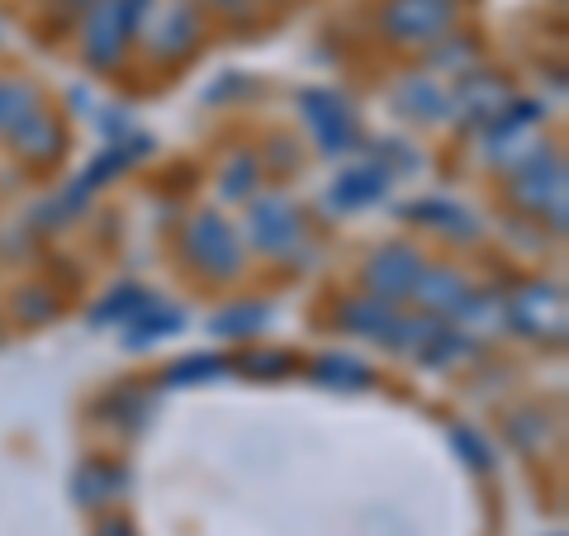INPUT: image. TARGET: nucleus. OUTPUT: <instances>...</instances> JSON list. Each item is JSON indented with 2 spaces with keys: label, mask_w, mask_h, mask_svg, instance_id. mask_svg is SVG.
<instances>
[{
  "label": "nucleus",
  "mask_w": 569,
  "mask_h": 536,
  "mask_svg": "<svg viewBox=\"0 0 569 536\" xmlns=\"http://www.w3.org/2000/svg\"><path fill=\"white\" fill-rule=\"evenodd\" d=\"M512 200L531 214H541V219L560 234L565 228V162H560V152L537 148L527 162L512 167Z\"/></svg>",
  "instance_id": "obj_1"
},
{
  "label": "nucleus",
  "mask_w": 569,
  "mask_h": 536,
  "mask_svg": "<svg viewBox=\"0 0 569 536\" xmlns=\"http://www.w3.org/2000/svg\"><path fill=\"white\" fill-rule=\"evenodd\" d=\"M181 252L194 271H204L213 280H233L242 271V238L219 214H194L181 234Z\"/></svg>",
  "instance_id": "obj_2"
},
{
  "label": "nucleus",
  "mask_w": 569,
  "mask_h": 536,
  "mask_svg": "<svg viewBox=\"0 0 569 536\" xmlns=\"http://www.w3.org/2000/svg\"><path fill=\"white\" fill-rule=\"evenodd\" d=\"M456 24V0H385L380 29L399 43H432Z\"/></svg>",
  "instance_id": "obj_3"
},
{
  "label": "nucleus",
  "mask_w": 569,
  "mask_h": 536,
  "mask_svg": "<svg viewBox=\"0 0 569 536\" xmlns=\"http://www.w3.org/2000/svg\"><path fill=\"white\" fill-rule=\"evenodd\" d=\"M86 62L96 71H110L123 62V52L133 43V29L123 20V0H96L91 10H86Z\"/></svg>",
  "instance_id": "obj_4"
},
{
  "label": "nucleus",
  "mask_w": 569,
  "mask_h": 536,
  "mask_svg": "<svg viewBox=\"0 0 569 536\" xmlns=\"http://www.w3.org/2000/svg\"><path fill=\"white\" fill-rule=\"evenodd\" d=\"M247 238L261 252H290V247L305 238V219H299V209L284 200V195H257L252 209H247Z\"/></svg>",
  "instance_id": "obj_5"
},
{
  "label": "nucleus",
  "mask_w": 569,
  "mask_h": 536,
  "mask_svg": "<svg viewBox=\"0 0 569 536\" xmlns=\"http://www.w3.org/2000/svg\"><path fill=\"white\" fill-rule=\"evenodd\" d=\"M418 276H422V257H418V247H408V242H389L366 261V290L385 304H399L413 295Z\"/></svg>",
  "instance_id": "obj_6"
},
{
  "label": "nucleus",
  "mask_w": 569,
  "mask_h": 536,
  "mask_svg": "<svg viewBox=\"0 0 569 536\" xmlns=\"http://www.w3.org/2000/svg\"><path fill=\"white\" fill-rule=\"evenodd\" d=\"M508 328H518L527 337H556L560 343V332H565V299L556 285H522L518 295L508 299Z\"/></svg>",
  "instance_id": "obj_7"
},
{
  "label": "nucleus",
  "mask_w": 569,
  "mask_h": 536,
  "mask_svg": "<svg viewBox=\"0 0 569 536\" xmlns=\"http://www.w3.org/2000/svg\"><path fill=\"white\" fill-rule=\"evenodd\" d=\"M142 29H148L152 58H186L200 39V10H194V0H167L162 10L142 20Z\"/></svg>",
  "instance_id": "obj_8"
},
{
  "label": "nucleus",
  "mask_w": 569,
  "mask_h": 536,
  "mask_svg": "<svg viewBox=\"0 0 569 536\" xmlns=\"http://www.w3.org/2000/svg\"><path fill=\"white\" fill-rule=\"evenodd\" d=\"M305 115H309L313 133H318V148H323V152L351 148L356 123H351V115H347V105L337 100L332 91H309V96H305Z\"/></svg>",
  "instance_id": "obj_9"
},
{
  "label": "nucleus",
  "mask_w": 569,
  "mask_h": 536,
  "mask_svg": "<svg viewBox=\"0 0 569 536\" xmlns=\"http://www.w3.org/2000/svg\"><path fill=\"white\" fill-rule=\"evenodd\" d=\"M10 142H14V152H20L24 162L43 167V162H52V157L62 152V123L52 119V115H43V110H39V115H33V119H29L24 129L14 133Z\"/></svg>",
  "instance_id": "obj_10"
},
{
  "label": "nucleus",
  "mask_w": 569,
  "mask_h": 536,
  "mask_svg": "<svg viewBox=\"0 0 569 536\" xmlns=\"http://www.w3.org/2000/svg\"><path fill=\"white\" fill-rule=\"evenodd\" d=\"M39 110H43V100L29 81H20V77L0 81V138H14Z\"/></svg>",
  "instance_id": "obj_11"
},
{
  "label": "nucleus",
  "mask_w": 569,
  "mask_h": 536,
  "mask_svg": "<svg viewBox=\"0 0 569 536\" xmlns=\"http://www.w3.org/2000/svg\"><path fill=\"white\" fill-rule=\"evenodd\" d=\"M456 105H460L466 115H475V123H493V119L512 105V96H508V86H503V81H493V77H466V86H460Z\"/></svg>",
  "instance_id": "obj_12"
},
{
  "label": "nucleus",
  "mask_w": 569,
  "mask_h": 536,
  "mask_svg": "<svg viewBox=\"0 0 569 536\" xmlns=\"http://www.w3.org/2000/svg\"><path fill=\"white\" fill-rule=\"evenodd\" d=\"M395 105L403 115H413V119H422V123H432V119H441L451 110V96L441 91L437 81H422V77H408L399 91H395Z\"/></svg>",
  "instance_id": "obj_13"
},
{
  "label": "nucleus",
  "mask_w": 569,
  "mask_h": 536,
  "mask_svg": "<svg viewBox=\"0 0 569 536\" xmlns=\"http://www.w3.org/2000/svg\"><path fill=\"white\" fill-rule=\"evenodd\" d=\"M389 186V171L380 162H366V167H351L342 181L332 186V205L337 209H356V205H370L376 195Z\"/></svg>",
  "instance_id": "obj_14"
},
{
  "label": "nucleus",
  "mask_w": 569,
  "mask_h": 536,
  "mask_svg": "<svg viewBox=\"0 0 569 536\" xmlns=\"http://www.w3.org/2000/svg\"><path fill=\"white\" fill-rule=\"evenodd\" d=\"M408 219H427L432 228H441V234H451V238H475L479 234V219H470L460 205L451 200H422L408 209Z\"/></svg>",
  "instance_id": "obj_15"
},
{
  "label": "nucleus",
  "mask_w": 569,
  "mask_h": 536,
  "mask_svg": "<svg viewBox=\"0 0 569 536\" xmlns=\"http://www.w3.org/2000/svg\"><path fill=\"white\" fill-rule=\"evenodd\" d=\"M167 332H181V314L148 299L133 314V324H129V347H148V343H157V337H167Z\"/></svg>",
  "instance_id": "obj_16"
},
{
  "label": "nucleus",
  "mask_w": 569,
  "mask_h": 536,
  "mask_svg": "<svg viewBox=\"0 0 569 536\" xmlns=\"http://www.w3.org/2000/svg\"><path fill=\"white\" fill-rule=\"evenodd\" d=\"M313 375L332 389H361L370 380V370L361 361H351V356H323V361L313 366Z\"/></svg>",
  "instance_id": "obj_17"
},
{
  "label": "nucleus",
  "mask_w": 569,
  "mask_h": 536,
  "mask_svg": "<svg viewBox=\"0 0 569 536\" xmlns=\"http://www.w3.org/2000/svg\"><path fill=\"white\" fill-rule=\"evenodd\" d=\"M219 375H228L223 356H190V361L167 370V385H209V380H219Z\"/></svg>",
  "instance_id": "obj_18"
},
{
  "label": "nucleus",
  "mask_w": 569,
  "mask_h": 536,
  "mask_svg": "<svg viewBox=\"0 0 569 536\" xmlns=\"http://www.w3.org/2000/svg\"><path fill=\"white\" fill-rule=\"evenodd\" d=\"M261 324H266V304H233V309L219 314L209 328L219 337H247V332H257Z\"/></svg>",
  "instance_id": "obj_19"
},
{
  "label": "nucleus",
  "mask_w": 569,
  "mask_h": 536,
  "mask_svg": "<svg viewBox=\"0 0 569 536\" xmlns=\"http://www.w3.org/2000/svg\"><path fill=\"white\" fill-rule=\"evenodd\" d=\"M142 304H148V295H142V290H133V285H123V290H114L110 299H104L100 304V309L91 314V324H119V318H129V324H133V314L142 309Z\"/></svg>",
  "instance_id": "obj_20"
},
{
  "label": "nucleus",
  "mask_w": 569,
  "mask_h": 536,
  "mask_svg": "<svg viewBox=\"0 0 569 536\" xmlns=\"http://www.w3.org/2000/svg\"><path fill=\"white\" fill-rule=\"evenodd\" d=\"M252 186H257V162L252 157H233V162L223 167V176H219L223 200H247V190Z\"/></svg>",
  "instance_id": "obj_21"
},
{
  "label": "nucleus",
  "mask_w": 569,
  "mask_h": 536,
  "mask_svg": "<svg viewBox=\"0 0 569 536\" xmlns=\"http://www.w3.org/2000/svg\"><path fill=\"white\" fill-rule=\"evenodd\" d=\"M20 309H24L29 324H43V318L52 314V295L48 290H29V295H20Z\"/></svg>",
  "instance_id": "obj_22"
},
{
  "label": "nucleus",
  "mask_w": 569,
  "mask_h": 536,
  "mask_svg": "<svg viewBox=\"0 0 569 536\" xmlns=\"http://www.w3.org/2000/svg\"><path fill=\"white\" fill-rule=\"evenodd\" d=\"M152 14V0H123V20H129V29L138 33L142 29V20Z\"/></svg>",
  "instance_id": "obj_23"
},
{
  "label": "nucleus",
  "mask_w": 569,
  "mask_h": 536,
  "mask_svg": "<svg viewBox=\"0 0 569 536\" xmlns=\"http://www.w3.org/2000/svg\"><path fill=\"white\" fill-rule=\"evenodd\" d=\"M456 441H460V446H466L470 466H489V451H485V446H479V437L470 441V433H456Z\"/></svg>",
  "instance_id": "obj_24"
},
{
  "label": "nucleus",
  "mask_w": 569,
  "mask_h": 536,
  "mask_svg": "<svg viewBox=\"0 0 569 536\" xmlns=\"http://www.w3.org/2000/svg\"><path fill=\"white\" fill-rule=\"evenodd\" d=\"M247 370H290V356H261V361H247Z\"/></svg>",
  "instance_id": "obj_25"
},
{
  "label": "nucleus",
  "mask_w": 569,
  "mask_h": 536,
  "mask_svg": "<svg viewBox=\"0 0 569 536\" xmlns=\"http://www.w3.org/2000/svg\"><path fill=\"white\" fill-rule=\"evenodd\" d=\"M209 6H219V10H233V14H238V10H242V0H209Z\"/></svg>",
  "instance_id": "obj_26"
},
{
  "label": "nucleus",
  "mask_w": 569,
  "mask_h": 536,
  "mask_svg": "<svg viewBox=\"0 0 569 536\" xmlns=\"http://www.w3.org/2000/svg\"><path fill=\"white\" fill-rule=\"evenodd\" d=\"M100 536H129V527H123V523H110V527H104Z\"/></svg>",
  "instance_id": "obj_27"
},
{
  "label": "nucleus",
  "mask_w": 569,
  "mask_h": 536,
  "mask_svg": "<svg viewBox=\"0 0 569 536\" xmlns=\"http://www.w3.org/2000/svg\"><path fill=\"white\" fill-rule=\"evenodd\" d=\"M67 6H71V10H91L96 0H67Z\"/></svg>",
  "instance_id": "obj_28"
}]
</instances>
